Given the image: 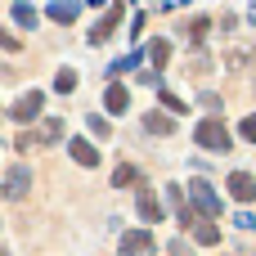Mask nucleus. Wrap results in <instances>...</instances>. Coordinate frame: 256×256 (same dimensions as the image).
Segmentation results:
<instances>
[{
	"label": "nucleus",
	"instance_id": "obj_1",
	"mask_svg": "<svg viewBox=\"0 0 256 256\" xmlns=\"http://www.w3.org/2000/svg\"><path fill=\"white\" fill-rule=\"evenodd\" d=\"M194 140H198V148H207V153H230V144H234V135H230V126H225L220 117H202L198 130H194Z\"/></svg>",
	"mask_w": 256,
	"mask_h": 256
},
{
	"label": "nucleus",
	"instance_id": "obj_2",
	"mask_svg": "<svg viewBox=\"0 0 256 256\" xmlns=\"http://www.w3.org/2000/svg\"><path fill=\"white\" fill-rule=\"evenodd\" d=\"M189 202H194V212H198L202 220H216V216L225 212V202L216 198V189H212L207 180H189Z\"/></svg>",
	"mask_w": 256,
	"mask_h": 256
},
{
	"label": "nucleus",
	"instance_id": "obj_3",
	"mask_svg": "<svg viewBox=\"0 0 256 256\" xmlns=\"http://www.w3.org/2000/svg\"><path fill=\"white\" fill-rule=\"evenodd\" d=\"M27 189H32V171H27L22 162H18V166H9V171H4V184H0V194H4L9 202H22V198H27Z\"/></svg>",
	"mask_w": 256,
	"mask_h": 256
},
{
	"label": "nucleus",
	"instance_id": "obj_4",
	"mask_svg": "<svg viewBox=\"0 0 256 256\" xmlns=\"http://www.w3.org/2000/svg\"><path fill=\"white\" fill-rule=\"evenodd\" d=\"M40 108H45V94H40V90H27V94H18V99H14L9 117L27 126V122H36V117H40Z\"/></svg>",
	"mask_w": 256,
	"mask_h": 256
},
{
	"label": "nucleus",
	"instance_id": "obj_5",
	"mask_svg": "<svg viewBox=\"0 0 256 256\" xmlns=\"http://www.w3.org/2000/svg\"><path fill=\"white\" fill-rule=\"evenodd\" d=\"M153 230H126L122 234V256H153Z\"/></svg>",
	"mask_w": 256,
	"mask_h": 256
},
{
	"label": "nucleus",
	"instance_id": "obj_6",
	"mask_svg": "<svg viewBox=\"0 0 256 256\" xmlns=\"http://www.w3.org/2000/svg\"><path fill=\"white\" fill-rule=\"evenodd\" d=\"M135 212H140V220L144 225H158L166 212H162V202H158V194L148 189V184H140V194H135Z\"/></svg>",
	"mask_w": 256,
	"mask_h": 256
},
{
	"label": "nucleus",
	"instance_id": "obj_7",
	"mask_svg": "<svg viewBox=\"0 0 256 256\" xmlns=\"http://www.w3.org/2000/svg\"><path fill=\"white\" fill-rule=\"evenodd\" d=\"M225 189H230V198H234V202H252V198H256V180L248 176V171H230Z\"/></svg>",
	"mask_w": 256,
	"mask_h": 256
},
{
	"label": "nucleus",
	"instance_id": "obj_8",
	"mask_svg": "<svg viewBox=\"0 0 256 256\" xmlns=\"http://www.w3.org/2000/svg\"><path fill=\"white\" fill-rule=\"evenodd\" d=\"M117 27H122V4H112V9L104 14V22H99V27L90 32V45H104V40H108V36H112Z\"/></svg>",
	"mask_w": 256,
	"mask_h": 256
},
{
	"label": "nucleus",
	"instance_id": "obj_9",
	"mask_svg": "<svg viewBox=\"0 0 256 256\" xmlns=\"http://www.w3.org/2000/svg\"><path fill=\"white\" fill-rule=\"evenodd\" d=\"M68 153H72V162H76V166H99V148H94L90 140H81V135L68 144Z\"/></svg>",
	"mask_w": 256,
	"mask_h": 256
},
{
	"label": "nucleus",
	"instance_id": "obj_10",
	"mask_svg": "<svg viewBox=\"0 0 256 256\" xmlns=\"http://www.w3.org/2000/svg\"><path fill=\"white\" fill-rule=\"evenodd\" d=\"M144 58L153 63V72H162V68H166V58H171V40H162V36H158V40H148V45H144Z\"/></svg>",
	"mask_w": 256,
	"mask_h": 256
},
{
	"label": "nucleus",
	"instance_id": "obj_11",
	"mask_svg": "<svg viewBox=\"0 0 256 256\" xmlns=\"http://www.w3.org/2000/svg\"><path fill=\"white\" fill-rule=\"evenodd\" d=\"M144 130L148 135H176V117L171 112H144Z\"/></svg>",
	"mask_w": 256,
	"mask_h": 256
},
{
	"label": "nucleus",
	"instance_id": "obj_12",
	"mask_svg": "<svg viewBox=\"0 0 256 256\" xmlns=\"http://www.w3.org/2000/svg\"><path fill=\"white\" fill-rule=\"evenodd\" d=\"M104 108H108V112H126V108H130L126 86H108V90H104Z\"/></svg>",
	"mask_w": 256,
	"mask_h": 256
},
{
	"label": "nucleus",
	"instance_id": "obj_13",
	"mask_svg": "<svg viewBox=\"0 0 256 256\" xmlns=\"http://www.w3.org/2000/svg\"><path fill=\"white\" fill-rule=\"evenodd\" d=\"M76 9H81L76 0H54V4H50L45 14H50L54 22H72V18H76Z\"/></svg>",
	"mask_w": 256,
	"mask_h": 256
},
{
	"label": "nucleus",
	"instance_id": "obj_14",
	"mask_svg": "<svg viewBox=\"0 0 256 256\" xmlns=\"http://www.w3.org/2000/svg\"><path fill=\"white\" fill-rule=\"evenodd\" d=\"M54 140H63V122L58 117H45L40 130H36V144H54Z\"/></svg>",
	"mask_w": 256,
	"mask_h": 256
},
{
	"label": "nucleus",
	"instance_id": "obj_15",
	"mask_svg": "<svg viewBox=\"0 0 256 256\" xmlns=\"http://www.w3.org/2000/svg\"><path fill=\"white\" fill-rule=\"evenodd\" d=\"M194 238H198L202 248H216V243H220V230H216L212 220H198V225H194Z\"/></svg>",
	"mask_w": 256,
	"mask_h": 256
},
{
	"label": "nucleus",
	"instance_id": "obj_16",
	"mask_svg": "<svg viewBox=\"0 0 256 256\" xmlns=\"http://www.w3.org/2000/svg\"><path fill=\"white\" fill-rule=\"evenodd\" d=\"M126 184H140V171H135L130 162H122V166L112 171V189H126Z\"/></svg>",
	"mask_w": 256,
	"mask_h": 256
},
{
	"label": "nucleus",
	"instance_id": "obj_17",
	"mask_svg": "<svg viewBox=\"0 0 256 256\" xmlns=\"http://www.w3.org/2000/svg\"><path fill=\"white\" fill-rule=\"evenodd\" d=\"M9 14H14V22H18V27H36V9H32V4H22V0H18Z\"/></svg>",
	"mask_w": 256,
	"mask_h": 256
},
{
	"label": "nucleus",
	"instance_id": "obj_18",
	"mask_svg": "<svg viewBox=\"0 0 256 256\" xmlns=\"http://www.w3.org/2000/svg\"><path fill=\"white\" fill-rule=\"evenodd\" d=\"M54 90H58V94H72V90H76V72H72V68H58V76H54Z\"/></svg>",
	"mask_w": 256,
	"mask_h": 256
},
{
	"label": "nucleus",
	"instance_id": "obj_19",
	"mask_svg": "<svg viewBox=\"0 0 256 256\" xmlns=\"http://www.w3.org/2000/svg\"><path fill=\"white\" fill-rule=\"evenodd\" d=\"M207 27H212V22H207V18H194V22H189V40H194V45H198V40H202V36H207Z\"/></svg>",
	"mask_w": 256,
	"mask_h": 256
},
{
	"label": "nucleus",
	"instance_id": "obj_20",
	"mask_svg": "<svg viewBox=\"0 0 256 256\" xmlns=\"http://www.w3.org/2000/svg\"><path fill=\"white\" fill-rule=\"evenodd\" d=\"M162 108H166V112H184V99H176L171 90H162Z\"/></svg>",
	"mask_w": 256,
	"mask_h": 256
},
{
	"label": "nucleus",
	"instance_id": "obj_21",
	"mask_svg": "<svg viewBox=\"0 0 256 256\" xmlns=\"http://www.w3.org/2000/svg\"><path fill=\"white\" fill-rule=\"evenodd\" d=\"M90 130H94V135H99V140H104V135H112V126H108V122H104V117H99V112H94V117H90Z\"/></svg>",
	"mask_w": 256,
	"mask_h": 256
},
{
	"label": "nucleus",
	"instance_id": "obj_22",
	"mask_svg": "<svg viewBox=\"0 0 256 256\" xmlns=\"http://www.w3.org/2000/svg\"><path fill=\"white\" fill-rule=\"evenodd\" d=\"M238 135H243V140H256V112H252V117H243V126H238Z\"/></svg>",
	"mask_w": 256,
	"mask_h": 256
},
{
	"label": "nucleus",
	"instance_id": "obj_23",
	"mask_svg": "<svg viewBox=\"0 0 256 256\" xmlns=\"http://www.w3.org/2000/svg\"><path fill=\"white\" fill-rule=\"evenodd\" d=\"M171 256H194V252H189V243H184V238H176V243H171Z\"/></svg>",
	"mask_w": 256,
	"mask_h": 256
}]
</instances>
